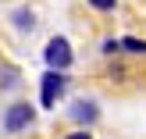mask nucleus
I'll use <instances>...</instances> for the list:
<instances>
[{
  "mask_svg": "<svg viewBox=\"0 0 146 139\" xmlns=\"http://www.w3.org/2000/svg\"><path fill=\"white\" fill-rule=\"evenodd\" d=\"M64 89H68V71H57V68H46L39 78V107H46V111H54L57 100L64 96Z\"/></svg>",
  "mask_w": 146,
  "mask_h": 139,
  "instance_id": "nucleus-1",
  "label": "nucleus"
},
{
  "mask_svg": "<svg viewBox=\"0 0 146 139\" xmlns=\"http://www.w3.org/2000/svg\"><path fill=\"white\" fill-rule=\"evenodd\" d=\"M32 121H36V107L29 104V100H14L4 111V132L18 136V132H25V128H32Z\"/></svg>",
  "mask_w": 146,
  "mask_h": 139,
  "instance_id": "nucleus-2",
  "label": "nucleus"
},
{
  "mask_svg": "<svg viewBox=\"0 0 146 139\" xmlns=\"http://www.w3.org/2000/svg\"><path fill=\"white\" fill-rule=\"evenodd\" d=\"M43 61H46V68L68 71L71 61H75V50H71V43L64 39V36H50L46 47H43Z\"/></svg>",
  "mask_w": 146,
  "mask_h": 139,
  "instance_id": "nucleus-3",
  "label": "nucleus"
},
{
  "mask_svg": "<svg viewBox=\"0 0 146 139\" xmlns=\"http://www.w3.org/2000/svg\"><path fill=\"white\" fill-rule=\"evenodd\" d=\"M68 118L75 121V125L89 128V125H96V118H100V107H96V100H86V96H78V100H71V104H68Z\"/></svg>",
  "mask_w": 146,
  "mask_h": 139,
  "instance_id": "nucleus-4",
  "label": "nucleus"
},
{
  "mask_svg": "<svg viewBox=\"0 0 146 139\" xmlns=\"http://www.w3.org/2000/svg\"><path fill=\"white\" fill-rule=\"evenodd\" d=\"M11 25L18 29V32H32L36 29V11L32 7H14L11 11Z\"/></svg>",
  "mask_w": 146,
  "mask_h": 139,
  "instance_id": "nucleus-5",
  "label": "nucleus"
},
{
  "mask_svg": "<svg viewBox=\"0 0 146 139\" xmlns=\"http://www.w3.org/2000/svg\"><path fill=\"white\" fill-rule=\"evenodd\" d=\"M18 82V68H0V89H14Z\"/></svg>",
  "mask_w": 146,
  "mask_h": 139,
  "instance_id": "nucleus-6",
  "label": "nucleus"
},
{
  "mask_svg": "<svg viewBox=\"0 0 146 139\" xmlns=\"http://www.w3.org/2000/svg\"><path fill=\"white\" fill-rule=\"evenodd\" d=\"M121 50H128V54H146V39H135V36H125V39H121Z\"/></svg>",
  "mask_w": 146,
  "mask_h": 139,
  "instance_id": "nucleus-7",
  "label": "nucleus"
},
{
  "mask_svg": "<svg viewBox=\"0 0 146 139\" xmlns=\"http://www.w3.org/2000/svg\"><path fill=\"white\" fill-rule=\"evenodd\" d=\"M86 4H89L93 11H100V14H107V11H114V7H118V0H86Z\"/></svg>",
  "mask_w": 146,
  "mask_h": 139,
  "instance_id": "nucleus-8",
  "label": "nucleus"
},
{
  "mask_svg": "<svg viewBox=\"0 0 146 139\" xmlns=\"http://www.w3.org/2000/svg\"><path fill=\"white\" fill-rule=\"evenodd\" d=\"M100 50H104L107 57H114V54H121V39H104V47H100Z\"/></svg>",
  "mask_w": 146,
  "mask_h": 139,
  "instance_id": "nucleus-9",
  "label": "nucleus"
},
{
  "mask_svg": "<svg viewBox=\"0 0 146 139\" xmlns=\"http://www.w3.org/2000/svg\"><path fill=\"white\" fill-rule=\"evenodd\" d=\"M64 139H93V132H89V128H82V125H78L75 132H68Z\"/></svg>",
  "mask_w": 146,
  "mask_h": 139,
  "instance_id": "nucleus-10",
  "label": "nucleus"
}]
</instances>
